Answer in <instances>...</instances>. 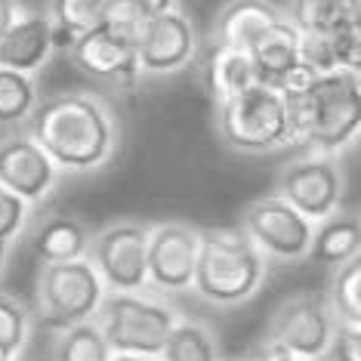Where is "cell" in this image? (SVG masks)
Returning <instances> with one entry per match:
<instances>
[{
  "mask_svg": "<svg viewBox=\"0 0 361 361\" xmlns=\"http://www.w3.org/2000/svg\"><path fill=\"white\" fill-rule=\"evenodd\" d=\"M105 6H109V0H50L44 16L53 25L56 50H68L71 40L93 31L102 22Z\"/></svg>",
  "mask_w": 361,
  "mask_h": 361,
  "instance_id": "obj_22",
  "label": "cell"
},
{
  "mask_svg": "<svg viewBox=\"0 0 361 361\" xmlns=\"http://www.w3.org/2000/svg\"><path fill=\"white\" fill-rule=\"evenodd\" d=\"M37 80L22 71L0 68V124H22L37 109Z\"/></svg>",
  "mask_w": 361,
  "mask_h": 361,
  "instance_id": "obj_26",
  "label": "cell"
},
{
  "mask_svg": "<svg viewBox=\"0 0 361 361\" xmlns=\"http://www.w3.org/2000/svg\"><path fill=\"white\" fill-rule=\"evenodd\" d=\"M219 361H235V358H219Z\"/></svg>",
  "mask_w": 361,
  "mask_h": 361,
  "instance_id": "obj_36",
  "label": "cell"
},
{
  "mask_svg": "<svg viewBox=\"0 0 361 361\" xmlns=\"http://www.w3.org/2000/svg\"><path fill=\"white\" fill-rule=\"evenodd\" d=\"M37 318L50 331H65L84 322H93L105 290L93 262L71 259V262H40L37 272Z\"/></svg>",
  "mask_w": 361,
  "mask_h": 361,
  "instance_id": "obj_6",
  "label": "cell"
},
{
  "mask_svg": "<svg viewBox=\"0 0 361 361\" xmlns=\"http://www.w3.org/2000/svg\"><path fill=\"white\" fill-rule=\"evenodd\" d=\"M358 253H361V223L355 213L340 207L327 219L315 223L312 247H309L312 259H318L327 269H336V266H343V262L355 259Z\"/></svg>",
  "mask_w": 361,
  "mask_h": 361,
  "instance_id": "obj_19",
  "label": "cell"
},
{
  "mask_svg": "<svg viewBox=\"0 0 361 361\" xmlns=\"http://www.w3.org/2000/svg\"><path fill=\"white\" fill-rule=\"evenodd\" d=\"M28 136L59 173H93L109 167L124 142L118 114L90 90H65L37 102L28 118Z\"/></svg>",
  "mask_w": 361,
  "mask_h": 361,
  "instance_id": "obj_1",
  "label": "cell"
},
{
  "mask_svg": "<svg viewBox=\"0 0 361 361\" xmlns=\"http://www.w3.org/2000/svg\"><path fill=\"white\" fill-rule=\"evenodd\" d=\"M145 22H149V16H142V10H139L133 0H109L99 25H105L118 37H124V40H130V44L136 47V40H139V35H142Z\"/></svg>",
  "mask_w": 361,
  "mask_h": 361,
  "instance_id": "obj_28",
  "label": "cell"
},
{
  "mask_svg": "<svg viewBox=\"0 0 361 361\" xmlns=\"http://www.w3.org/2000/svg\"><path fill=\"white\" fill-rule=\"evenodd\" d=\"M31 334V309L16 293L0 290V361H16Z\"/></svg>",
  "mask_w": 361,
  "mask_h": 361,
  "instance_id": "obj_27",
  "label": "cell"
},
{
  "mask_svg": "<svg viewBox=\"0 0 361 361\" xmlns=\"http://www.w3.org/2000/svg\"><path fill=\"white\" fill-rule=\"evenodd\" d=\"M28 247L40 262L84 259L90 250V232L78 216L53 213L28 228Z\"/></svg>",
  "mask_w": 361,
  "mask_h": 361,
  "instance_id": "obj_18",
  "label": "cell"
},
{
  "mask_svg": "<svg viewBox=\"0 0 361 361\" xmlns=\"http://www.w3.org/2000/svg\"><path fill=\"white\" fill-rule=\"evenodd\" d=\"M16 16H19V4H16V0H0V37L13 25Z\"/></svg>",
  "mask_w": 361,
  "mask_h": 361,
  "instance_id": "obj_32",
  "label": "cell"
},
{
  "mask_svg": "<svg viewBox=\"0 0 361 361\" xmlns=\"http://www.w3.org/2000/svg\"><path fill=\"white\" fill-rule=\"evenodd\" d=\"M133 4L142 10V16H161V13H167V10H176V0H133Z\"/></svg>",
  "mask_w": 361,
  "mask_h": 361,
  "instance_id": "obj_31",
  "label": "cell"
},
{
  "mask_svg": "<svg viewBox=\"0 0 361 361\" xmlns=\"http://www.w3.org/2000/svg\"><path fill=\"white\" fill-rule=\"evenodd\" d=\"M28 216H31V204L10 195L6 188H0V241L13 244L28 228Z\"/></svg>",
  "mask_w": 361,
  "mask_h": 361,
  "instance_id": "obj_29",
  "label": "cell"
},
{
  "mask_svg": "<svg viewBox=\"0 0 361 361\" xmlns=\"http://www.w3.org/2000/svg\"><path fill=\"white\" fill-rule=\"evenodd\" d=\"M297 142L315 154H340L358 139L361 127V78L355 71L318 75L300 93H284Z\"/></svg>",
  "mask_w": 361,
  "mask_h": 361,
  "instance_id": "obj_2",
  "label": "cell"
},
{
  "mask_svg": "<svg viewBox=\"0 0 361 361\" xmlns=\"http://www.w3.org/2000/svg\"><path fill=\"white\" fill-rule=\"evenodd\" d=\"M324 300L334 312L336 324L361 327V257L334 269Z\"/></svg>",
  "mask_w": 361,
  "mask_h": 361,
  "instance_id": "obj_24",
  "label": "cell"
},
{
  "mask_svg": "<svg viewBox=\"0 0 361 361\" xmlns=\"http://www.w3.org/2000/svg\"><path fill=\"white\" fill-rule=\"evenodd\" d=\"M65 53L84 75L96 80H109L114 87H136V80L142 78L136 62V47L105 25H96L93 31L71 40Z\"/></svg>",
  "mask_w": 361,
  "mask_h": 361,
  "instance_id": "obj_13",
  "label": "cell"
},
{
  "mask_svg": "<svg viewBox=\"0 0 361 361\" xmlns=\"http://www.w3.org/2000/svg\"><path fill=\"white\" fill-rule=\"evenodd\" d=\"M238 228L250 238L253 247L266 259L272 257L281 262H297L309 257L315 223H309L302 213H297L278 195H262L244 207Z\"/></svg>",
  "mask_w": 361,
  "mask_h": 361,
  "instance_id": "obj_9",
  "label": "cell"
},
{
  "mask_svg": "<svg viewBox=\"0 0 361 361\" xmlns=\"http://www.w3.org/2000/svg\"><path fill=\"white\" fill-rule=\"evenodd\" d=\"M247 361H302V358H293L287 352H278V349H269V346H259Z\"/></svg>",
  "mask_w": 361,
  "mask_h": 361,
  "instance_id": "obj_33",
  "label": "cell"
},
{
  "mask_svg": "<svg viewBox=\"0 0 361 361\" xmlns=\"http://www.w3.org/2000/svg\"><path fill=\"white\" fill-rule=\"evenodd\" d=\"M195 56H198V31L179 6L152 16L136 40L139 75H176L195 62Z\"/></svg>",
  "mask_w": 361,
  "mask_h": 361,
  "instance_id": "obj_12",
  "label": "cell"
},
{
  "mask_svg": "<svg viewBox=\"0 0 361 361\" xmlns=\"http://www.w3.org/2000/svg\"><path fill=\"white\" fill-rule=\"evenodd\" d=\"M56 179H59L56 164L28 133L0 142V188L25 204H37L53 192Z\"/></svg>",
  "mask_w": 361,
  "mask_h": 361,
  "instance_id": "obj_14",
  "label": "cell"
},
{
  "mask_svg": "<svg viewBox=\"0 0 361 361\" xmlns=\"http://www.w3.org/2000/svg\"><path fill=\"white\" fill-rule=\"evenodd\" d=\"M204 84H207L213 105H223L232 99V96L250 90L253 84H259V78H257V68H253V59L247 53L210 47L207 65H204Z\"/></svg>",
  "mask_w": 361,
  "mask_h": 361,
  "instance_id": "obj_20",
  "label": "cell"
},
{
  "mask_svg": "<svg viewBox=\"0 0 361 361\" xmlns=\"http://www.w3.org/2000/svg\"><path fill=\"white\" fill-rule=\"evenodd\" d=\"M247 56L253 59L259 84L281 87L287 75L302 62V31L293 25L290 16H284L269 31H262L257 44L247 50Z\"/></svg>",
  "mask_w": 361,
  "mask_h": 361,
  "instance_id": "obj_17",
  "label": "cell"
},
{
  "mask_svg": "<svg viewBox=\"0 0 361 361\" xmlns=\"http://www.w3.org/2000/svg\"><path fill=\"white\" fill-rule=\"evenodd\" d=\"M287 16L302 35L331 37L336 31L361 25V0H293Z\"/></svg>",
  "mask_w": 361,
  "mask_h": 361,
  "instance_id": "obj_21",
  "label": "cell"
},
{
  "mask_svg": "<svg viewBox=\"0 0 361 361\" xmlns=\"http://www.w3.org/2000/svg\"><path fill=\"white\" fill-rule=\"evenodd\" d=\"M336 334V318L324 293L300 290L275 306L262 334V346L287 352L302 361H322Z\"/></svg>",
  "mask_w": 361,
  "mask_h": 361,
  "instance_id": "obj_7",
  "label": "cell"
},
{
  "mask_svg": "<svg viewBox=\"0 0 361 361\" xmlns=\"http://www.w3.org/2000/svg\"><path fill=\"white\" fill-rule=\"evenodd\" d=\"M343 179L340 161L334 154H306L290 161L278 176V198H284L309 223H322L343 207Z\"/></svg>",
  "mask_w": 361,
  "mask_h": 361,
  "instance_id": "obj_10",
  "label": "cell"
},
{
  "mask_svg": "<svg viewBox=\"0 0 361 361\" xmlns=\"http://www.w3.org/2000/svg\"><path fill=\"white\" fill-rule=\"evenodd\" d=\"M10 247H13V244H6V241H0V278H4V269H6V259H10Z\"/></svg>",
  "mask_w": 361,
  "mask_h": 361,
  "instance_id": "obj_35",
  "label": "cell"
},
{
  "mask_svg": "<svg viewBox=\"0 0 361 361\" xmlns=\"http://www.w3.org/2000/svg\"><path fill=\"white\" fill-rule=\"evenodd\" d=\"M56 53L53 25L44 13H19L0 37V68L31 75L40 71Z\"/></svg>",
  "mask_w": 361,
  "mask_h": 361,
  "instance_id": "obj_15",
  "label": "cell"
},
{
  "mask_svg": "<svg viewBox=\"0 0 361 361\" xmlns=\"http://www.w3.org/2000/svg\"><path fill=\"white\" fill-rule=\"evenodd\" d=\"M158 361H219V343L207 324L179 318L164 340Z\"/></svg>",
  "mask_w": 361,
  "mask_h": 361,
  "instance_id": "obj_23",
  "label": "cell"
},
{
  "mask_svg": "<svg viewBox=\"0 0 361 361\" xmlns=\"http://www.w3.org/2000/svg\"><path fill=\"white\" fill-rule=\"evenodd\" d=\"M284 10L275 0H228L213 19L210 47L247 53L262 31L284 19Z\"/></svg>",
  "mask_w": 361,
  "mask_h": 361,
  "instance_id": "obj_16",
  "label": "cell"
},
{
  "mask_svg": "<svg viewBox=\"0 0 361 361\" xmlns=\"http://www.w3.org/2000/svg\"><path fill=\"white\" fill-rule=\"evenodd\" d=\"M269 262L241 228H201L195 262V293L219 309L253 300L266 284Z\"/></svg>",
  "mask_w": 361,
  "mask_h": 361,
  "instance_id": "obj_3",
  "label": "cell"
},
{
  "mask_svg": "<svg viewBox=\"0 0 361 361\" xmlns=\"http://www.w3.org/2000/svg\"><path fill=\"white\" fill-rule=\"evenodd\" d=\"M216 130L228 149L244 154H269L297 142L284 93L269 84H253L216 105Z\"/></svg>",
  "mask_w": 361,
  "mask_h": 361,
  "instance_id": "obj_4",
  "label": "cell"
},
{
  "mask_svg": "<svg viewBox=\"0 0 361 361\" xmlns=\"http://www.w3.org/2000/svg\"><path fill=\"white\" fill-rule=\"evenodd\" d=\"M149 228L152 226L136 223V219H121L90 238L87 259L99 272L105 290L133 293L149 287V266H145Z\"/></svg>",
  "mask_w": 361,
  "mask_h": 361,
  "instance_id": "obj_8",
  "label": "cell"
},
{
  "mask_svg": "<svg viewBox=\"0 0 361 361\" xmlns=\"http://www.w3.org/2000/svg\"><path fill=\"white\" fill-rule=\"evenodd\" d=\"M322 361H361V327L336 324V334Z\"/></svg>",
  "mask_w": 361,
  "mask_h": 361,
  "instance_id": "obj_30",
  "label": "cell"
},
{
  "mask_svg": "<svg viewBox=\"0 0 361 361\" xmlns=\"http://www.w3.org/2000/svg\"><path fill=\"white\" fill-rule=\"evenodd\" d=\"M111 349L105 343L102 331L96 327V322H84L75 327L56 331L50 361H109Z\"/></svg>",
  "mask_w": 361,
  "mask_h": 361,
  "instance_id": "obj_25",
  "label": "cell"
},
{
  "mask_svg": "<svg viewBox=\"0 0 361 361\" xmlns=\"http://www.w3.org/2000/svg\"><path fill=\"white\" fill-rule=\"evenodd\" d=\"M109 361H158V358H149V355H127V352H111Z\"/></svg>",
  "mask_w": 361,
  "mask_h": 361,
  "instance_id": "obj_34",
  "label": "cell"
},
{
  "mask_svg": "<svg viewBox=\"0 0 361 361\" xmlns=\"http://www.w3.org/2000/svg\"><path fill=\"white\" fill-rule=\"evenodd\" d=\"M201 247V228L170 219L149 228V250H145V266H149V284L164 293H183L192 290L195 262Z\"/></svg>",
  "mask_w": 361,
  "mask_h": 361,
  "instance_id": "obj_11",
  "label": "cell"
},
{
  "mask_svg": "<svg viewBox=\"0 0 361 361\" xmlns=\"http://www.w3.org/2000/svg\"><path fill=\"white\" fill-rule=\"evenodd\" d=\"M96 327L102 331L111 352L127 355H149L158 358L164 340L179 322V312L158 297H149L142 290L118 293L109 290L93 315Z\"/></svg>",
  "mask_w": 361,
  "mask_h": 361,
  "instance_id": "obj_5",
  "label": "cell"
}]
</instances>
